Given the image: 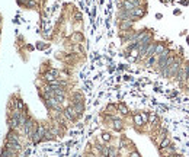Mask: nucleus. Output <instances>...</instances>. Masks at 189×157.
Masks as SVG:
<instances>
[{
	"instance_id": "nucleus-1",
	"label": "nucleus",
	"mask_w": 189,
	"mask_h": 157,
	"mask_svg": "<svg viewBox=\"0 0 189 157\" xmlns=\"http://www.w3.org/2000/svg\"><path fill=\"white\" fill-rule=\"evenodd\" d=\"M8 124H9V130H20V124H19V119H18V118H13V116L9 115Z\"/></svg>"
},
{
	"instance_id": "nucleus-2",
	"label": "nucleus",
	"mask_w": 189,
	"mask_h": 157,
	"mask_svg": "<svg viewBox=\"0 0 189 157\" xmlns=\"http://www.w3.org/2000/svg\"><path fill=\"white\" fill-rule=\"evenodd\" d=\"M173 154H176V151H175V147H173V145H169V147L160 148V156H162V157H172Z\"/></svg>"
},
{
	"instance_id": "nucleus-3",
	"label": "nucleus",
	"mask_w": 189,
	"mask_h": 157,
	"mask_svg": "<svg viewBox=\"0 0 189 157\" xmlns=\"http://www.w3.org/2000/svg\"><path fill=\"white\" fill-rule=\"evenodd\" d=\"M112 121H113L112 128L115 130V131H121V130L124 128V122H122L121 118H118V116H112Z\"/></svg>"
},
{
	"instance_id": "nucleus-4",
	"label": "nucleus",
	"mask_w": 189,
	"mask_h": 157,
	"mask_svg": "<svg viewBox=\"0 0 189 157\" xmlns=\"http://www.w3.org/2000/svg\"><path fill=\"white\" fill-rule=\"evenodd\" d=\"M70 39H71V41H74L76 44H79V42H82V41H83V35H82V33H79V32H74V33L71 35V38H70Z\"/></svg>"
},
{
	"instance_id": "nucleus-5",
	"label": "nucleus",
	"mask_w": 189,
	"mask_h": 157,
	"mask_svg": "<svg viewBox=\"0 0 189 157\" xmlns=\"http://www.w3.org/2000/svg\"><path fill=\"white\" fill-rule=\"evenodd\" d=\"M169 145H172V141H170V138H169V137L163 138V140L159 143V147H160V148H164V147H169Z\"/></svg>"
},
{
	"instance_id": "nucleus-6",
	"label": "nucleus",
	"mask_w": 189,
	"mask_h": 157,
	"mask_svg": "<svg viewBox=\"0 0 189 157\" xmlns=\"http://www.w3.org/2000/svg\"><path fill=\"white\" fill-rule=\"evenodd\" d=\"M134 122H135V127H141V125H144L143 118H141L140 113H135V115H134Z\"/></svg>"
},
{
	"instance_id": "nucleus-7",
	"label": "nucleus",
	"mask_w": 189,
	"mask_h": 157,
	"mask_svg": "<svg viewBox=\"0 0 189 157\" xmlns=\"http://www.w3.org/2000/svg\"><path fill=\"white\" fill-rule=\"evenodd\" d=\"M119 112H121L122 115H128V109H127V106H125V105H119Z\"/></svg>"
},
{
	"instance_id": "nucleus-8",
	"label": "nucleus",
	"mask_w": 189,
	"mask_h": 157,
	"mask_svg": "<svg viewBox=\"0 0 189 157\" xmlns=\"http://www.w3.org/2000/svg\"><path fill=\"white\" fill-rule=\"evenodd\" d=\"M111 138H112V137H111L109 132H103V134H102V140H103V141L108 143V141H111Z\"/></svg>"
},
{
	"instance_id": "nucleus-9",
	"label": "nucleus",
	"mask_w": 189,
	"mask_h": 157,
	"mask_svg": "<svg viewBox=\"0 0 189 157\" xmlns=\"http://www.w3.org/2000/svg\"><path fill=\"white\" fill-rule=\"evenodd\" d=\"M130 157H141V156H140V153H138V151L132 150V151L130 153Z\"/></svg>"
}]
</instances>
